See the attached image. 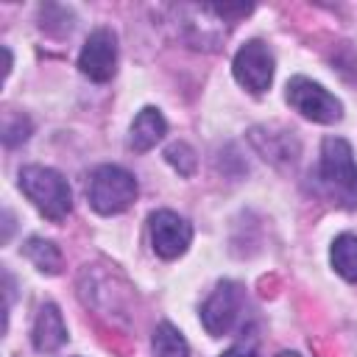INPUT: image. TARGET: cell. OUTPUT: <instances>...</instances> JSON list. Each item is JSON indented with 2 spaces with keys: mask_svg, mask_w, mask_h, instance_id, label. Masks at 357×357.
Instances as JSON below:
<instances>
[{
  "mask_svg": "<svg viewBox=\"0 0 357 357\" xmlns=\"http://www.w3.org/2000/svg\"><path fill=\"white\" fill-rule=\"evenodd\" d=\"M318 181L337 206L343 209L357 206V162L351 145L343 137H326L321 142Z\"/></svg>",
  "mask_w": 357,
  "mask_h": 357,
  "instance_id": "6da1fadb",
  "label": "cell"
},
{
  "mask_svg": "<svg viewBox=\"0 0 357 357\" xmlns=\"http://www.w3.org/2000/svg\"><path fill=\"white\" fill-rule=\"evenodd\" d=\"M20 190L28 195V201L53 223L64 220L73 209V192L64 176L53 167L28 165L20 170Z\"/></svg>",
  "mask_w": 357,
  "mask_h": 357,
  "instance_id": "7a4b0ae2",
  "label": "cell"
},
{
  "mask_svg": "<svg viewBox=\"0 0 357 357\" xmlns=\"http://www.w3.org/2000/svg\"><path fill=\"white\" fill-rule=\"evenodd\" d=\"M86 198L95 212L100 215H120L126 212L137 198V178L117 167V165H100L86 184Z\"/></svg>",
  "mask_w": 357,
  "mask_h": 357,
  "instance_id": "3957f363",
  "label": "cell"
},
{
  "mask_svg": "<svg viewBox=\"0 0 357 357\" xmlns=\"http://www.w3.org/2000/svg\"><path fill=\"white\" fill-rule=\"evenodd\" d=\"M287 103L312 123L329 126L343 117V103L332 92H326L321 84H315L304 75H296L287 81Z\"/></svg>",
  "mask_w": 357,
  "mask_h": 357,
  "instance_id": "277c9868",
  "label": "cell"
},
{
  "mask_svg": "<svg viewBox=\"0 0 357 357\" xmlns=\"http://www.w3.org/2000/svg\"><path fill=\"white\" fill-rule=\"evenodd\" d=\"M243 304H245V293L237 282H218V287L212 290V296L204 301L201 307V324L209 335L220 337V335H229L234 329V324L240 321V312H243Z\"/></svg>",
  "mask_w": 357,
  "mask_h": 357,
  "instance_id": "5b68a950",
  "label": "cell"
},
{
  "mask_svg": "<svg viewBox=\"0 0 357 357\" xmlns=\"http://www.w3.org/2000/svg\"><path fill=\"white\" fill-rule=\"evenodd\" d=\"M231 73H234L237 84L245 86L248 92H254V95L265 92L271 86V81H273V56H271L268 45L259 42V39L245 42L234 53Z\"/></svg>",
  "mask_w": 357,
  "mask_h": 357,
  "instance_id": "8992f818",
  "label": "cell"
},
{
  "mask_svg": "<svg viewBox=\"0 0 357 357\" xmlns=\"http://www.w3.org/2000/svg\"><path fill=\"white\" fill-rule=\"evenodd\" d=\"M78 67L86 78L103 84L117 70V36L112 28H95L81 47Z\"/></svg>",
  "mask_w": 357,
  "mask_h": 357,
  "instance_id": "52a82bcc",
  "label": "cell"
},
{
  "mask_svg": "<svg viewBox=\"0 0 357 357\" xmlns=\"http://www.w3.org/2000/svg\"><path fill=\"white\" fill-rule=\"evenodd\" d=\"M148 229H151V245L162 259L181 257L187 251L190 240H192V226L170 209L153 212L151 220H148Z\"/></svg>",
  "mask_w": 357,
  "mask_h": 357,
  "instance_id": "ba28073f",
  "label": "cell"
},
{
  "mask_svg": "<svg viewBox=\"0 0 357 357\" xmlns=\"http://www.w3.org/2000/svg\"><path fill=\"white\" fill-rule=\"evenodd\" d=\"M31 340H33V349L45 351V354H50L67 343V326H64V318H61L56 304H45L39 310Z\"/></svg>",
  "mask_w": 357,
  "mask_h": 357,
  "instance_id": "9c48e42d",
  "label": "cell"
},
{
  "mask_svg": "<svg viewBox=\"0 0 357 357\" xmlns=\"http://www.w3.org/2000/svg\"><path fill=\"white\" fill-rule=\"evenodd\" d=\"M165 134H167V120L162 117V112L153 109V106H145V109L134 117V123H131L128 148L137 151V153H145V151H151Z\"/></svg>",
  "mask_w": 357,
  "mask_h": 357,
  "instance_id": "30bf717a",
  "label": "cell"
},
{
  "mask_svg": "<svg viewBox=\"0 0 357 357\" xmlns=\"http://www.w3.org/2000/svg\"><path fill=\"white\" fill-rule=\"evenodd\" d=\"M332 268L346 279V282H357V234H340L332 243L329 251Z\"/></svg>",
  "mask_w": 357,
  "mask_h": 357,
  "instance_id": "8fae6325",
  "label": "cell"
},
{
  "mask_svg": "<svg viewBox=\"0 0 357 357\" xmlns=\"http://www.w3.org/2000/svg\"><path fill=\"white\" fill-rule=\"evenodd\" d=\"M25 257L42 271V273H59L61 271V251L56 248V243L50 240H42V237H31L25 245H22Z\"/></svg>",
  "mask_w": 357,
  "mask_h": 357,
  "instance_id": "7c38bea8",
  "label": "cell"
},
{
  "mask_svg": "<svg viewBox=\"0 0 357 357\" xmlns=\"http://www.w3.org/2000/svg\"><path fill=\"white\" fill-rule=\"evenodd\" d=\"M151 346H153L156 357H190V346H187L184 335L173 324H159L153 329Z\"/></svg>",
  "mask_w": 357,
  "mask_h": 357,
  "instance_id": "4fadbf2b",
  "label": "cell"
},
{
  "mask_svg": "<svg viewBox=\"0 0 357 357\" xmlns=\"http://www.w3.org/2000/svg\"><path fill=\"white\" fill-rule=\"evenodd\" d=\"M165 159H167L181 176H192V170H195V153H192V148H190L187 142H173V145H167Z\"/></svg>",
  "mask_w": 357,
  "mask_h": 357,
  "instance_id": "5bb4252c",
  "label": "cell"
},
{
  "mask_svg": "<svg viewBox=\"0 0 357 357\" xmlns=\"http://www.w3.org/2000/svg\"><path fill=\"white\" fill-rule=\"evenodd\" d=\"M28 131H31V123L22 117V114H11L3 126V142L6 145H17V142H25L28 139Z\"/></svg>",
  "mask_w": 357,
  "mask_h": 357,
  "instance_id": "9a60e30c",
  "label": "cell"
},
{
  "mask_svg": "<svg viewBox=\"0 0 357 357\" xmlns=\"http://www.w3.org/2000/svg\"><path fill=\"white\" fill-rule=\"evenodd\" d=\"M220 357H257V337L254 335H245L243 340H237L226 354Z\"/></svg>",
  "mask_w": 357,
  "mask_h": 357,
  "instance_id": "2e32d148",
  "label": "cell"
},
{
  "mask_svg": "<svg viewBox=\"0 0 357 357\" xmlns=\"http://www.w3.org/2000/svg\"><path fill=\"white\" fill-rule=\"evenodd\" d=\"M279 357H298V354H293V351H284V354H279Z\"/></svg>",
  "mask_w": 357,
  "mask_h": 357,
  "instance_id": "e0dca14e",
  "label": "cell"
}]
</instances>
